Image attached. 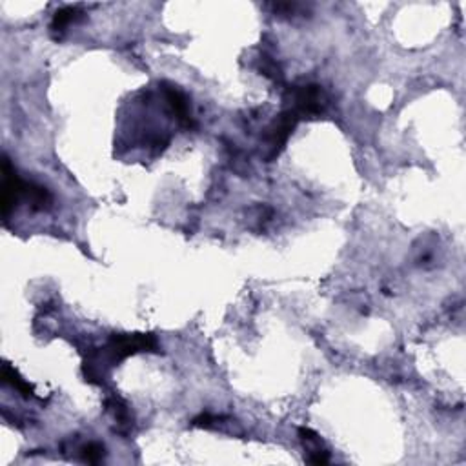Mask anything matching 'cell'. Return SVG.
Returning a JSON list of instances; mask_svg holds the SVG:
<instances>
[{"instance_id": "52a82bcc", "label": "cell", "mask_w": 466, "mask_h": 466, "mask_svg": "<svg viewBox=\"0 0 466 466\" xmlns=\"http://www.w3.org/2000/svg\"><path fill=\"white\" fill-rule=\"evenodd\" d=\"M80 17H83V11H80L77 6H66V8L58 9V11L55 13L53 21H51V31L60 37L62 31H66L68 26H70L71 22H77Z\"/></svg>"}, {"instance_id": "5b68a950", "label": "cell", "mask_w": 466, "mask_h": 466, "mask_svg": "<svg viewBox=\"0 0 466 466\" xmlns=\"http://www.w3.org/2000/svg\"><path fill=\"white\" fill-rule=\"evenodd\" d=\"M164 93H166V99H168L169 106H171L174 113L177 115L179 122H181L184 128H191L194 122H191L190 106H188V99L184 97V93H181V91H179L175 86H168V84H166V88H164Z\"/></svg>"}, {"instance_id": "7a4b0ae2", "label": "cell", "mask_w": 466, "mask_h": 466, "mask_svg": "<svg viewBox=\"0 0 466 466\" xmlns=\"http://www.w3.org/2000/svg\"><path fill=\"white\" fill-rule=\"evenodd\" d=\"M299 119H301V117L293 112V110H285L281 115L277 117V119L270 124L268 129H266V135H264L266 144H268L270 148L268 161L275 159L277 155L282 152L285 144L288 142L290 135H292L295 126H297Z\"/></svg>"}, {"instance_id": "277c9868", "label": "cell", "mask_w": 466, "mask_h": 466, "mask_svg": "<svg viewBox=\"0 0 466 466\" xmlns=\"http://www.w3.org/2000/svg\"><path fill=\"white\" fill-rule=\"evenodd\" d=\"M22 201L29 204L33 210H48L53 203V197L44 186L37 184V182L24 181V188H22Z\"/></svg>"}, {"instance_id": "30bf717a", "label": "cell", "mask_w": 466, "mask_h": 466, "mask_svg": "<svg viewBox=\"0 0 466 466\" xmlns=\"http://www.w3.org/2000/svg\"><path fill=\"white\" fill-rule=\"evenodd\" d=\"M83 459L86 462H91V465H97V462L102 461L104 457V446L99 445V443H90L83 448Z\"/></svg>"}, {"instance_id": "6da1fadb", "label": "cell", "mask_w": 466, "mask_h": 466, "mask_svg": "<svg viewBox=\"0 0 466 466\" xmlns=\"http://www.w3.org/2000/svg\"><path fill=\"white\" fill-rule=\"evenodd\" d=\"M288 95L290 100H292V107L290 110H293L299 117H315L324 112V91L317 84H305V86L290 88Z\"/></svg>"}, {"instance_id": "3957f363", "label": "cell", "mask_w": 466, "mask_h": 466, "mask_svg": "<svg viewBox=\"0 0 466 466\" xmlns=\"http://www.w3.org/2000/svg\"><path fill=\"white\" fill-rule=\"evenodd\" d=\"M299 435H301L302 445H305L306 452H308L309 462H314V465H326V462H330V454H328V450L322 445V439L319 438L314 430L299 428Z\"/></svg>"}, {"instance_id": "ba28073f", "label": "cell", "mask_w": 466, "mask_h": 466, "mask_svg": "<svg viewBox=\"0 0 466 466\" xmlns=\"http://www.w3.org/2000/svg\"><path fill=\"white\" fill-rule=\"evenodd\" d=\"M2 377H4V383L11 384L13 388H17V390L22 393V396L35 397V390H33V388L29 386V384L26 383V381L22 379L21 376H18L17 370H13V368L9 366L8 363H6L4 368H2Z\"/></svg>"}, {"instance_id": "8992f818", "label": "cell", "mask_w": 466, "mask_h": 466, "mask_svg": "<svg viewBox=\"0 0 466 466\" xmlns=\"http://www.w3.org/2000/svg\"><path fill=\"white\" fill-rule=\"evenodd\" d=\"M106 410L112 413L113 419H115V423L119 425L120 433L129 432V428H132V425H133V417H132V413H129V408L126 406V403H124L120 397H117V396L107 397Z\"/></svg>"}, {"instance_id": "9c48e42d", "label": "cell", "mask_w": 466, "mask_h": 466, "mask_svg": "<svg viewBox=\"0 0 466 466\" xmlns=\"http://www.w3.org/2000/svg\"><path fill=\"white\" fill-rule=\"evenodd\" d=\"M259 68L260 71H263V75H266L273 83H282V80H285V75H282V70L279 68V64H277L272 57H268V55H263V57L259 58Z\"/></svg>"}]
</instances>
